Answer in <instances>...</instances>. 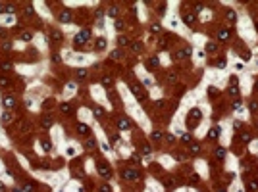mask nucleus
<instances>
[{
  "label": "nucleus",
  "mask_w": 258,
  "mask_h": 192,
  "mask_svg": "<svg viewBox=\"0 0 258 192\" xmlns=\"http://www.w3.org/2000/svg\"><path fill=\"white\" fill-rule=\"evenodd\" d=\"M89 38H91V31H89V29H83V31L75 37V46L79 48L81 44H85V41H89Z\"/></svg>",
  "instance_id": "1"
},
{
  "label": "nucleus",
  "mask_w": 258,
  "mask_h": 192,
  "mask_svg": "<svg viewBox=\"0 0 258 192\" xmlns=\"http://www.w3.org/2000/svg\"><path fill=\"white\" fill-rule=\"evenodd\" d=\"M131 90H133V94H135L139 100H145L146 98V92L141 88V85H131Z\"/></svg>",
  "instance_id": "2"
},
{
  "label": "nucleus",
  "mask_w": 258,
  "mask_h": 192,
  "mask_svg": "<svg viewBox=\"0 0 258 192\" xmlns=\"http://www.w3.org/2000/svg\"><path fill=\"white\" fill-rule=\"evenodd\" d=\"M123 179H127V181H139V171L125 169V171H123Z\"/></svg>",
  "instance_id": "3"
},
{
  "label": "nucleus",
  "mask_w": 258,
  "mask_h": 192,
  "mask_svg": "<svg viewBox=\"0 0 258 192\" xmlns=\"http://www.w3.org/2000/svg\"><path fill=\"white\" fill-rule=\"evenodd\" d=\"M96 171H98V175H102V177H110V167H108L106 163H98Z\"/></svg>",
  "instance_id": "4"
},
{
  "label": "nucleus",
  "mask_w": 258,
  "mask_h": 192,
  "mask_svg": "<svg viewBox=\"0 0 258 192\" xmlns=\"http://www.w3.org/2000/svg\"><path fill=\"white\" fill-rule=\"evenodd\" d=\"M193 119V125H196L198 123V119H200V111L196 110V108H193V110L189 111V121Z\"/></svg>",
  "instance_id": "5"
},
{
  "label": "nucleus",
  "mask_w": 258,
  "mask_h": 192,
  "mask_svg": "<svg viewBox=\"0 0 258 192\" xmlns=\"http://www.w3.org/2000/svg\"><path fill=\"white\" fill-rule=\"evenodd\" d=\"M60 110L64 111V114H67V115H69V114H73V106H71V104H67V102L60 104Z\"/></svg>",
  "instance_id": "6"
},
{
  "label": "nucleus",
  "mask_w": 258,
  "mask_h": 192,
  "mask_svg": "<svg viewBox=\"0 0 258 192\" xmlns=\"http://www.w3.org/2000/svg\"><path fill=\"white\" fill-rule=\"evenodd\" d=\"M218 38H220V41H227V38H229V29H220V31H218Z\"/></svg>",
  "instance_id": "7"
},
{
  "label": "nucleus",
  "mask_w": 258,
  "mask_h": 192,
  "mask_svg": "<svg viewBox=\"0 0 258 192\" xmlns=\"http://www.w3.org/2000/svg\"><path fill=\"white\" fill-rule=\"evenodd\" d=\"M183 21H185L187 25H193V23L196 21V17H195V14H185V16H183Z\"/></svg>",
  "instance_id": "8"
},
{
  "label": "nucleus",
  "mask_w": 258,
  "mask_h": 192,
  "mask_svg": "<svg viewBox=\"0 0 258 192\" xmlns=\"http://www.w3.org/2000/svg\"><path fill=\"white\" fill-rule=\"evenodd\" d=\"M50 38H52V41H56V42H60L62 41V33L58 31V29H52V31H50Z\"/></svg>",
  "instance_id": "9"
},
{
  "label": "nucleus",
  "mask_w": 258,
  "mask_h": 192,
  "mask_svg": "<svg viewBox=\"0 0 258 192\" xmlns=\"http://www.w3.org/2000/svg\"><path fill=\"white\" fill-rule=\"evenodd\" d=\"M14 104H16V102H14L12 96H4V98H2V106H4V108H12Z\"/></svg>",
  "instance_id": "10"
},
{
  "label": "nucleus",
  "mask_w": 258,
  "mask_h": 192,
  "mask_svg": "<svg viewBox=\"0 0 258 192\" xmlns=\"http://www.w3.org/2000/svg\"><path fill=\"white\" fill-rule=\"evenodd\" d=\"M218 136H220V129H218V127L210 129V133H208V138H210V140H216Z\"/></svg>",
  "instance_id": "11"
},
{
  "label": "nucleus",
  "mask_w": 258,
  "mask_h": 192,
  "mask_svg": "<svg viewBox=\"0 0 258 192\" xmlns=\"http://www.w3.org/2000/svg\"><path fill=\"white\" fill-rule=\"evenodd\" d=\"M41 125L44 127V129H50V127H52V119H50L48 115H44V117H42V121H41Z\"/></svg>",
  "instance_id": "12"
},
{
  "label": "nucleus",
  "mask_w": 258,
  "mask_h": 192,
  "mask_svg": "<svg viewBox=\"0 0 258 192\" xmlns=\"http://www.w3.org/2000/svg\"><path fill=\"white\" fill-rule=\"evenodd\" d=\"M77 133H79V135H87V133H89V127L85 125V123H77Z\"/></svg>",
  "instance_id": "13"
},
{
  "label": "nucleus",
  "mask_w": 258,
  "mask_h": 192,
  "mask_svg": "<svg viewBox=\"0 0 258 192\" xmlns=\"http://www.w3.org/2000/svg\"><path fill=\"white\" fill-rule=\"evenodd\" d=\"M118 127H120V129H129L131 123H129V119H118Z\"/></svg>",
  "instance_id": "14"
},
{
  "label": "nucleus",
  "mask_w": 258,
  "mask_h": 192,
  "mask_svg": "<svg viewBox=\"0 0 258 192\" xmlns=\"http://www.w3.org/2000/svg\"><path fill=\"white\" fill-rule=\"evenodd\" d=\"M189 54H191V50H177L173 54V58H185V56H189Z\"/></svg>",
  "instance_id": "15"
},
{
  "label": "nucleus",
  "mask_w": 258,
  "mask_h": 192,
  "mask_svg": "<svg viewBox=\"0 0 258 192\" xmlns=\"http://www.w3.org/2000/svg\"><path fill=\"white\" fill-rule=\"evenodd\" d=\"M216 157H218V160H224V157H225V148H222V146H220V148H216Z\"/></svg>",
  "instance_id": "16"
},
{
  "label": "nucleus",
  "mask_w": 258,
  "mask_h": 192,
  "mask_svg": "<svg viewBox=\"0 0 258 192\" xmlns=\"http://www.w3.org/2000/svg\"><path fill=\"white\" fill-rule=\"evenodd\" d=\"M69 19H71V14H69V12H62V14H60V21H62V23L69 21Z\"/></svg>",
  "instance_id": "17"
},
{
  "label": "nucleus",
  "mask_w": 258,
  "mask_h": 192,
  "mask_svg": "<svg viewBox=\"0 0 258 192\" xmlns=\"http://www.w3.org/2000/svg\"><path fill=\"white\" fill-rule=\"evenodd\" d=\"M106 48V38H98L96 41V50H104Z\"/></svg>",
  "instance_id": "18"
},
{
  "label": "nucleus",
  "mask_w": 258,
  "mask_h": 192,
  "mask_svg": "<svg viewBox=\"0 0 258 192\" xmlns=\"http://www.w3.org/2000/svg\"><path fill=\"white\" fill-rule=\"evenodd\" d=\"M158 65H160V62H158V58H150V60H148V67H152V69H156Z\"/></svg>",
  "instance_id": "19"
},
{
  "label": "nucleus",
  "mask_w": 258,
  "mask_h": 192,
  "mask_svg": "<svg viewBox=\"0 0 258 192\" xmlns=\"http://www.w3.org/2000/svg\"><path fill=\"white\" fill-rule=\"evenodd\" d=\"M0 69H2V71H10V69H12V62H2V63H0Z\"/></svg>",
  "instance_id": "20"
},
{
  "label": "nucleus",
  "mask_w": 258,
  "mask_h": 192,
  "mask_svg": "<svg viewBox=\"0 0 258 192\" xmlns=\"http://www.w3.org/2000/svg\"><path fill=\"white\" fill-rule=\"evenodd\" d=\"M218 50V44L216 42H208L206 44V52H216Z\"/></svg>",
  "instance_id": "21"
},
{
  "label": "nucleus",
  "mask_w": 258,
  "mask_h": 192,
  "mask_svg": "<svg viewBox=\"0 0 258 192\" xmlns=\"http://www.w3.org/2000/svg\"><path fill=\"white\" fill-rule=\"evenodd\" d=\"M181 140H183V142H185V144H191V140H193V136L189 135V133H185V135H183V136H181Z\"/></svg>",
  "instance_id": "22"
},
{
  "label": "nucleus",
  "mask_w": 258,
  "mask_h": 192,
  "mask_svg": "<svg viewBox=\"0 0 258 192\" xmlns=\"http://www.w3.org/2000/svg\"><path fill=\"white\" fill-rule=\"evenodd\" d=\"M131 50H133V52H141V50H143V46H141L139 42H131Z\"/></svg>",
  "instance_id": "23"
},
{
  "label": "nucleus",
  "mask_w": 258,
  "mask_h": 192,
  "mask_svg": "<svg viewBox=\"0 0 258 192\" xmlns=\"http://www.w3.org/2000/svg\"><path fill=\"white\" fill-rule=\"evenodd\" d=\"M229 94H231V96H239V88H237L235 85H231V87H229Z\"/></svg>",
  "instance_id": "24"
},
{
  "label": "nucleus",
  "mask_w": 258,
  "mask_h": 192,
  "mask_svg": "<svg viewBox=\"0 0 258 192\" xmlns=\"http://www.w3.org/2000/svg\"><path fill=\"white\" fill-rule=\"evenodd\" d=\"M75 75H77V79H85V77H87V71H85V69H77Z\"/></svg>",
  "instance_id": "25"
},
{
  "label": "nucleus",
  "mask_w": 258,
  "mask_h": 192,
  "mask_svg": "<svg viewBox=\"0 0 258 192\" xmlns=\"http://www.w3.org/2000/svg\"><path fill=\"white\" fill-rule=\"evenodd\" d=\"M10 121H12V115H10V114H4V115H2V123H4V125H8Z\"/></svg>",
  "instance_id": "26"
},
{
  "label": "nucleus",
  "mask_w": 258,
  "mask_h": 192,
  "mask_svg": "<svg viewBox=\"0 0 258 192\" xmlns=\"http://www.w3.org/2000/svg\"><path fill=\"white\" fill-rule=\"evenodd\" d=\"M108 16H110V17H116V16H118V8H116V6L110 8V10H108Z\"/></svg>",
  "instance_id": "27"
},
{
  "label": "nucleus",
  "mask_w": 258,
  "mask_h": 192,
  "mask_svg": "<svg viewBox=\"0 0 258 192\" xmlns=\"http://www.w3.org/2000/svg\"><path fill=\"white\" fill-rule=\"evenodd\" d=\"M116 29H118V31H123V29H125V23L118 19V21H116Z\"/></svg>",
  "instance_id": "28"
},
{
  "label": "nucleus",
  "mask_w": 258,
  "mask_h": 192,
  "mask_svg": "<svg viewBox=\"0 0 258 192\" xmlns=\"http://www.w3.org/2000/svg\"><path fill=\"white\" fill-rule=\"evenodd\" d=\"M85 146H87V148H95V146H96V142L93 140V138H89V140L85 142Z\"/></svg>",
  "instance_id": "29"
},
{
  "label": "nucleus",
  "mask_w": 258,
  "mask_h": 192,
  "mask_svg": "<svg viewBox=\"0 0 258 192\" xmlns=\"http://www.w3.org/2000/svg\"><path fill=\"white\" fill-rule=\"evenodd\" d=\"M121 56H123V54H121V50H114V52H112V58H116V60H120Z\"/></svg>",
  "instance_id": "30"
},
{
  "label": "nucleus",
  "mask_w": 258,
  "mask_h": 192,
  "mask_svg": "<svg viewBox=\"0 0 258 192\" xmlns=\"http://www.w3.org/2000/svg\"><path fill=\"white\" fill-rule=\"evenodd\" d=\"M150 31H152V33H160V31H162V27L158 25V23H154V25L150 27Z\"/></svg>",
  "instance_id": "31"
},
{
  "label": "nucleus",
  "mask_w": 258,
  "mask_h": 192,
  "mask_svg": "<svg viewBox=\"0 0 258 192\" xmlns=\"http://www.w3.org/2000/svg\"><path fill=\"white\" fill-rule=\"evenodd\" d=\"M42 148L46 150V152H50V150H52V146H50V142H48V140H44V142H42Z\"/></svg>",
  "instance_id": "32"
},
{
  "label": "nucleus",
  "mask_w": 258,
  "mask_h": 192,
  "mask_svg": "<svg viewBox=\"0 0 258 192\" xmlns=\"http://www.w3.org/2000/svg\"><path fill=\"white\" fill-rule=\"evenodd\" d=\"M152 138H154V140H160V138H162V133H160V131H154V133H152Z\"/></svg>",
  "instance_id": "33"
},
{
  "label": "nucleus",
  "mask_w": 258,
  "mask_h": 192,
  "mask_svg": "<svg viewBox=\"0 0 258 192\" xmlns=\"http://www.w3.org/2000/svg\"><path fill=\"white\" fill-rule=\"evenodd\" d=\"M227 19H229V21H235V12L229 10V12H227Z\"/></svg>",
  "instance_id": "34"
},
{
  "label": "nucleus",
  "mask_w": 258,
  "mask_h": 192,
  "mask_svg": "<svg viewBox=\"0 0 258 192\" xmlns=\"http://www.w3.org/2000/svg\"><path fill=\"white\" fill-rule=\"evenodd\" d=\"M168 81H170V83H175V81H177V77L173 75V73H168Z\"/></svg>",
  "instance_id": "35"
},
{
  "label": "nucleus",
  "mask_w": 258,
  "mask_h": 192,
  "mask_svg": "<svg viewBox=\"0 0 258 192\" xmlns=\"http://www.w3.org/2000/svg\"><path fill=\"white\" fill-rule=\"evenodd\" d=\"M118 42H120V44H121V46H125V44H129V42H127V38H125V37H120V38H118Z\"/></svg>",
  "instance_id": "36"
},
{
  "label": "nucleus",
  "mask_w": 258,
  "mask_h": 192,
  "mask_svg": "<svg viewBox=\"0 0 258 192\" xmlns=\"http://www.w3.org/2000/svg\"><path fill=\"white\" fill-rule=\"evenodd\" d=\"M21 38L23 41H31V33H21Z\"/></svg>",
  "instance_id": "37"
},
{
  "label": "nucleus",
  "mask_w": 258,
  "mask_h": 192,
  "mask_svg": "<svg viewBox=\"0 0 258 192\" xmlns=\"http://www.w3.org/2000/svg\"><path fill=\"white\" fill-rule=\"evenodd\" d=\"M241 140H243V142H249V140H250V136L247 135V133H243V135H241Z\"/></svg>",
  "instance_id": "38"
},
{
  "label": "nucleus",
  "mask_w": 258,
  "mask_h": 192,
  "mask_svg": "<svg viewBox=\"0 0 258 192\" xmlns=\"http://www.w3.org/2000/svg\"><path fill=\"white\" fill-rule=\"evenodd\" d=\"M25 14H27V16H33V6H31V4L25 8Z\"/></svg>",
  "instance_id": "39"
},
{
  "label": "nucleus",
  "mask_w": 258,
  "mask_h": 192,
  "mask_svg": "<svg viewBox=\"0 0 258 192\" xmlns=\"http://www.w3.org/2000/svg\"><path fill=\"white\" fill-rule=\"evenodd\" d=\"M93 111H95V115H102V114H104V110H102V108H95Z\"/></svg>",
  "instance_id": "40"
},
{
  "label": "nucleus",
  "mask_w": 258,
  "mask_h": 192,
  "mask_svg": "<svg viewBox=\"0 0 258 192\" xmlns=\"http://www.w3.org/2000/svg\"><path fill=\"white\" fill-rule=\"evenodd\" d=\"M249 186H250L252 190H256V188H258V183H256V181H250V183H249Z\"/></svg>",
  "instance_id": "41"
},
{
  "label": "nucleus",
  "mask_w": 258,
  "mask_h": 192,
  "mask_svg": "<svg viewBox=\"0 0 258 192\" xmlns=\"http://www.w3.org/2000/svg\"><path fill=\"white\" fill-rule=\"evenodd\" d=\"M141 152H143V154H150V146H146V144H145V146H143V150H141Z\"/></svg>",
  "instance_id": "42"
},
{
  "label": "nucleus",
  "mask_w": 258,
  "mask_h": 192,
  "mask_svg": "<svg viewBox=\"0 0 258 192\" xmlns=\"http://www.w3.org/2000/svg\"><path fill=\"white\" fill-rule=\"evenodd\" d=\"M198 150H200V146H198V144H193V150H191L193 154H198Z\"/></svg>",
  "instance_id": "43"
},
{
  "label": "nucleus",
  "mask_w": 258,
  "mask_h": 192,
  "mask_svg": "<svg viewBox=\"0 0 258 192\" xmlns=\"http://www.w3.org/2000/svg\"><path fill=\"white\" fill-rule=\"evenodd\" d=\"M100 192H112V190H110V186H108V184H104V186H100Z\"/></svg>",
  "instance_id": "44"
},
{
  "label": "nucleus",
  "mask_w": 258,
  "mask_h": 192,
  "mask_svg": "<svg viewBox=\"0 0 258 192\" xmlns=\"http://www.w3.org/2000/svg\"><path fill=\"white\" fill-rule=\"evenodd\" d=\"M216 65H218V67H225V60H218Z\"/></svg>",
  "instance_id": "45"
},
{
  "label": "nucleus",
  "mask_w": 258,
  "mask_h": 192,
  "mask_svg": "<svg viewBox=\"0 0 258 192\" xmlns=\"http://www.w3.org/2000/svg\"><path fill=\"white\" fill-rule=\"evenodd\" d=\"M249 108H250V110H252V111H256V110H258V104H256V102H252V104H250Z\"/></svg>",
  "instance_id": "46"
},
{
  "label": "nucleus",
  "mask_w": 258,
  "mask_h": 192,
  "mask_svg": "<svg viewBox=\"0 0 258 192\" xmlns=\"http://www.w3.org/2000/svg\"><path fill=\"white\" fill-rule=\"evenodd\" d=\"M52 62L58 63V62H60V56H58V54H54V56H52Z\"/></svg>",
  "instance_id": "47"
},
{
  "label": "nucleus",
  "mask_w": 258,
  "mask_h": 192,
  "mask_svg": "<svg viewBox=\"0 0 258 192\" xmlns=\"http://www.w3.org/2000/svg\"><path fill=\"white\" fill-rule=\"evenodd\" d=\"M166 138H168V142H175V136H173V135H168Z\"/></svg>",
  "instance_id": "48"
},
{
  "label": "nucleus",
  "mask_w": 258,
  "mask_h": 192,
  "mask_svg": "<svg viewBox=\"0 0 258 192\" xmlns=\"http://www.w3.org/2000/svg\"><path fill=\"white\" fill-rule=\"evenodd\" d=\"M6 85H8V81H6V79L2 77V79H0V87H6Z\"/></svg>",
  "instance_id": "49"
},
{
  "label": "nucleus",
  "mask_w": 258,
  "mask_h": 192,
  "mask_svg": "<svg viewBox=\"0 0 258 192\" xmlns=\"http://www.w3.org/2000/svg\"><path fill=\"white\" fill-rule=\"evenodd\" d=\"M23 188H25L27 192H31V190H33V184H25V186H23Z\"/></svg>",
  "instance_id": "50"
},
{
  "label": "nucleus",
  "mask_w": 258,
  "mask_h": 192,
  "mask_svg": "<svg viewBox=\"0 0 258 192\" xmlns=\"http://www.w3.org/2000/svg\"><path fill=\"white\" fill-rule=\"evenodd\" d=\"M0 192H6V186H4L2 183H0Z\"/></svg>",
  "instance_id": "51"
},
{
  "label": "nucleus",
  "mask_w": 258,
  "mask_h": 192,
  "mask_svg": "<svg viewBox=\"0 0 258 192\" xmlns=\"http://www.w3.org/2000/svg\"><path fill=\"white\" fill-rule=\"evenodd\" d=\"M254 88H256V90H258V81H256V85H254Z\"/></svg>",
  "instance_id": "52"
},
{
  "label": "nucleus",
  "mask_w": 258,
  "mask_h": 192,
  "mask_svg": "<svg viewBox=\"0 0 258 192\" xmlns=\"http://www.w3.org/2000/svg\"><path fill=\"white\" fill-rule=\"evenodd\" d=\"M218 192H225V190H218Z\"/></svg>",
  "instance_id": "53"
}]
</instances>
